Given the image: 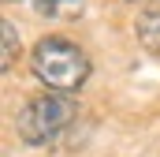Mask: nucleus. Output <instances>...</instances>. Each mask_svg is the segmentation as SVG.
<instances>
[{
  "label": "nucleus",
  "mask_w": 160,
  "mask_h": 157,
  "mask_svg": "<svg viewBox=\"0 0 160 157\" xmlns=\"http://www.w3.org/2000/svg\"><path fill=\"white\" fill-rule=\"evenodd\" d=\"M34 75L48 86V94H71L89 75V56L67 38H41L34 45Z\"/></svg>",
  "instance_id": "obj_1"
},
{
  "label": "nucleus",
  "mask_w": 160,
  "mask_h": 157,
  "mask_svg": "<svg viewBox=\"0 0 160 157\" xmlns=\"http://www.w3.org/2000/svg\"><path fill=\"white\" fill-rule=\"evenodd\" d=\"M71 120H75V101H67L63 94H41L26 101V109L15 120V131L26 146H52Z\"/></svg>",
  "instance_id": "obj_2"
},
{
  "label": "nucleus",
  "mask_w": 160,
  "mask_h": 157,
  "mask_svg": "<svg viewBox=\"0 0 160 157\" xmlns=\"http://www.w3.org/2000/svg\"><path fill=\"white\" fill-rule=\"evenodd\" d=\"M138 38L149 52H160V0H145L138 15Z\"/></svg>",
  "instance_id": "obj_3"
},
{
  "label": "nucleus",
  "mask_w": 160,
  "mask_h": 157,
  "mask_svg": "<svg viewBox=\"0 0 160 157\" xmlns=\"http://www.w3.org/2000/svg\"><path fill=\"white\" fill-rule=\"evenodd\" d=\"M0 30H4V60H0V64L11 68L15 56H19V34H15V23H8V19L0 23Z\"/></svg>",
  "instance_id": "obj_4"
},
{
  "label": "nucleus",
  "mask_w": 160,
  "mask_h": 157,
  "mask_svg": "<svg viewBox=\"0 0 160 157\" xmlns=\"http://www.w3.org/2000/svg\"><path fill=\"white\" fill-rule=\"evenodd\" d=\"M75 4H82V0H41L45 11H60V8H75Z\"/></svg>",
  "instance_id": "obj_5"
}]
</instances>
